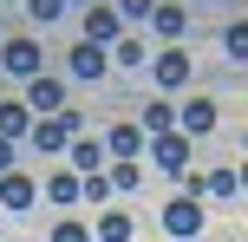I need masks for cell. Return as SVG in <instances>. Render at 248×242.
<instances>
[{"label":"cell","mask_w":248,"mask_h":242,"mask_svg":"<svg viewBox=\"0 0 248 242\" xmlns=\"http://www.w3.org/2000/svg\"><path fill=\"white\" fill-rule=\"evenodd\" d=\"M78 125H85V118H78V112H59V118H39V125H33V151H46V157L72 151Z\"/></svg>","instance_id":"cell-1"},{"label":"cell","mask_w":248,"mask_h":242,"mask_svg":"<svg viewBox=\"0 0 248 242\" xmlns=\"http://www.w3.org/2000/svg\"><path fill=\"white\" fill-rule=\"evenodd\" d=\"M26 112H52V118H59V112H65V79L39 72L33 85H26Z\"/></svg>","instance_id":"cell-2"},{"label":"cell","mask_w":248,"mask_h":242,"mask_svg":"<svg viewBox=\"0 0 248 242\" xmlns=\"http://www.w3.org/2000/svg\"><path fill=\"white\" fill-rule=\"evenodd\" d=\"M0 65H7L13 79H26V85H33V79H39V46H33V39H7Z\"/></svg>","instance_id":"cell-3"},{"label":"cell","mask_w":248,"mask_h":242,"mask_svg":"<svg viewBox=\"0 0 248 242\" xmlns=\"http://www.w3.org/2000/svg\"><path fill=\"white\" fill-rule=\"evenodd\" d=\"M163 229H170V236H196L202 229V203H189V196L163 203Z\"/></svg>","instance_id":"cell-4"},{"label":"cell","mask_w":248,"mask_h":242,"mask_svg":"<svg viewBox=\"0 0 248 242\" xmlns=\"http://www.w3.org/2000/svg\"><path fill=\"white\" fill-rule=\"evenodd\" d=\"M118 26H124L118 7H92V13H85V39H92V46H118V39H124Z\"/></svg>","instance_id":"cell-5"},{"label":"cell","mask_w":248,"mask_h":242,"mask_svg":"<svg viewBox=\"0 0 248 242\" xmlns=\"http://www.w3.org/2000/svg\"><path fill=\"white\" fill-rule=\"evenodd\" d=\"M0 138H33V112H26V98H0Z\"/></svg>","instance_id":"cell-6"},{"label":"cell","mask_w":248,"mask_h":242,"mask_svg":"<svg viewBox=\"0 0 248 242\" xmlns=\"http://www.w3.org/2000/svg\"><path fill=\"white\" fill-rule=\"evenodd\" d=\"M176 125H183V138H202V131H216V98H189L183 112H176Z\"/></svg>","instance_id":"cell-7"},{"label":"cell","mask_w":248,"mask_h":242,"mask_svg":"<svg viewBox=\"0 0 248 242\" xmlns=\"http://www.w3.org/2000/svg\"><path fill=\"white\" fill-rule=\"evenodd\" d=\"M176 85H189V52H157V92H176Z\"/></svg>","instance_id":"cell-8"},{"label":"cell","mask_w":248,"mask_h":242,"mask_svg":"<svg viewBox=\"0 0 248 242\" xmlns=\"http://www.w3.org/2000/svg\"><path fill=\"white\" fill-rule=\"evenodd\" d=\"M33 196H39V183L26 177V170H7V177H0V203H7V210H26Z\"/></svg>","instance_id":"cell-9"},{"label":"cell","mask_w":248,"mask_h":242,"mask_svg":"<svg viewBox=\"0 0 248 242\" xmlns=\"http://www.w3.org/2000/svg\"><path fill=\"white\" fill-rule=\"evenodd\" d=\"M65 59H72V72H78V79H105V65H111V59H105V46H92V39H78Z\"/></svg>","instance_id":"cell-10"},{"label":"cell","mask_w":248,"mask_h":242,"mask_svg":"<svg viewBox=\"0 0 248 242\" xmlns=\"http://www.w3.org/2000/svg\"><path fill=\"white\" fill-rule=\"evenodd\" d=\"M144 131H150V138H170V131H176V105L170 98H150L144 105Z\"/></svg>","instance_id":"cell-11"},{"label":"cell","mask_w":248,"mask_h":242,"mask_svg":"<svg viewBox=\"0 0 248 242\" xmlns=\"http://www.w3.org/2000/svg\"><path fill=\"white\" fill-rule=\"evenodd\" d=\"M150 144H157V164H163V170H183V164H189V138H183V131H170V138H150Z\"/></svg>","instance_id":"cell-12"},{"label":"cell","mask_w":248,"mask_h":242,"mask_svg":"<svg viewBox=\"0 0 248 242\" xmlns=\"http://www.w3.org/2000/svg\"><path fill=\"white\" fill-rule=\"evenodd\" d=\"M72 170H85V177H105V151L92 138H72Z\"/></svg>","instance_id":"cell-13"},{"label":"cell","mask_w":248,"mask_h":242,"mask_svg":"<svg viewBox=\"0 0 248 242\" xmlns=\"http://www.w3.org/2000/svg\"><path fill=\"white\" fill-rule=\"evenodd\" d=\"M111 151H118V164H131V157L144 151V131L137 125H111Z\"/></svg>","instance_id":"cell-14"},{"label":"cell","mask_w":248,"mask_h":242,"mask_svg":"<svg viewBox=\"0 0 248 242\" xmlns=\"http://www.w3.org/2000/svg\"><path fill=\"white\" fill-rule=\"evenodd\" d=\"M92 242H131V216L105 210V216H98V229H92Z\"/></svg>","instance_id":"cell-15"},{"label":"cell","mask_w":248,"mask_h":242,"mask_svg":"<svg viewBox=\"0 0 248 242\" xmlns=\"http://www.w3.org/2000/svg\"><path fill=\"white\" fill-rule=\"evenodd\" d=\"M46 196H52V203H78V170H52V177H46Z\"/></svg>","instance_id":"cell-16"},{"label":"cell","mask_w":248,"mask_h":242,"mask_svg":"<svg viewBox=\"0 0 248 242\" xmlns=\"http://www.w3.org/2000/svg\"><path fill=\"white\" fill-rule=\"evenodd\" d=\"M150 20H157V33H163V39L183 33V7H170V0H157V13H150Z\"/></svg>","instance_id":"cell-17"},{"label":"cell","mask_w":248,"mask_h":242,"mask_svg":"<svg viewBox=\"0 0 248 242\" xmlns=\"http://www.w3.org/2000/svg\"><path fill=\"white\" fill-rule=\"evenodd\" d=\"M183 196L202 203V196H209V170H183Z\"/></svg>","instance_id":"cell-18"},{"label":"cell","mask_w":248,"mask_h":242,"mask_svg":"<svg viewBox=\"0 0 248 242\" xmlns=\"http://www.w3.org/2000/svg\"><path fill=\"white\" fill-rule=\"evenodd\" d=\"M26 13H33L39 26H52V20H59V13H65V0H26Z\"/></svg>","instance_id":"cell-19"},{"label":"cell","mask_w":248,"mask_h":242,"mask_svg":"<svg viewBox=\"0 0 248 242\" xmlns=\"http://www.w3.org/2000/svg\"><path fill=\"white\" fill-rule=\"evenodd\" d=\"M52 242H92V229H85V223H72V216H65V223H52Z\"/></svg>","instance_id":"cell-20"},{"label":"cell","mask_w":248,"mask_h":242,"mask_svg":"<svg viewBox=\"0 0 248 242\" xmlns=\"http://www.w3.org/2000/svg\"><path fill=\"white\" fill-rule=\"evenodd\" d=\"M242 183H235V170H209V196H235Z\"/></svg>","instance_id":"cell-21"},{"label":"cell","mask_w":248,"mask_h":242,"mask_svg":"<svg viewBox=\"0 0 248 242\" xmlns=\"http://www.w3.org/2000/svg\"><path fill=\"white\" fill-rule=\"evenodd\" d=\"M111 59H118V65H144V46H137V39H118Z\"/></svg>","instance_id":"cell-22"},{"label":"cell","mask_w":248,"mask_h":242,"mask_svg":"<svg viewBox=\"0 0 248 242\" xmlns=\"http://www.w3.org/2000/svg\"><path fill=\"white\" fill-rule=\"evenodd\" d=\"M137 183H144V170H137V164H118V170H111V190H137Z\"/></svg>","instance_id":"cell-23"},{"label":"cell","mask_w":248,"mask_h":242,"mask_svg":"<svg viewBox=\"0 0 248 242\" xmlns=\"http://www.w3.org/2000/svg\"><path fill=\"white\" fill-rule=\"evenodd\" d=\"M124 13H131V20H150V13H157V0H118V20Z\"/></svg>","instance_id":"cell-24"},{"label":"cell","mask_w":248,"mask_h":242,"mask_svg":"<svg viewBox=\"0 0 248 242\" xmlns=\"http://www.w3.org/2000/svg\"><path fill=\"white\" fill-rule=\"evenodd\" d=\"M229 52H235V59H248V20L229 26Z\"/></svg>","instance_id":"cell-25"},{"label":"cell","mask_w":248,"mask_h":242,"mask_svg":"<svg viewBox=\"0 0 248 242\" xmlns=\"http://www.w3.org/2000/svg\"><path fill=\"white\" fill-rule=\"evenodd\" d=\"M7 170H13V144L0 138V177H7Z\"/></svg>","instance_id":"cell-26"},{"label":"cell","mask_w":248,"mask_h":242,"mask_svg":"<svg viewBox=\"0 0 248 242\" xmlns=\"http://www.w3.org/2000/svg\"><path fill=\"white\" fill-rule=\"evenodd\" d=\"M235 183H242V190H248V170H242V177H235Z\"/></svg>","instance_id":"cell-27"}]
</instances>
